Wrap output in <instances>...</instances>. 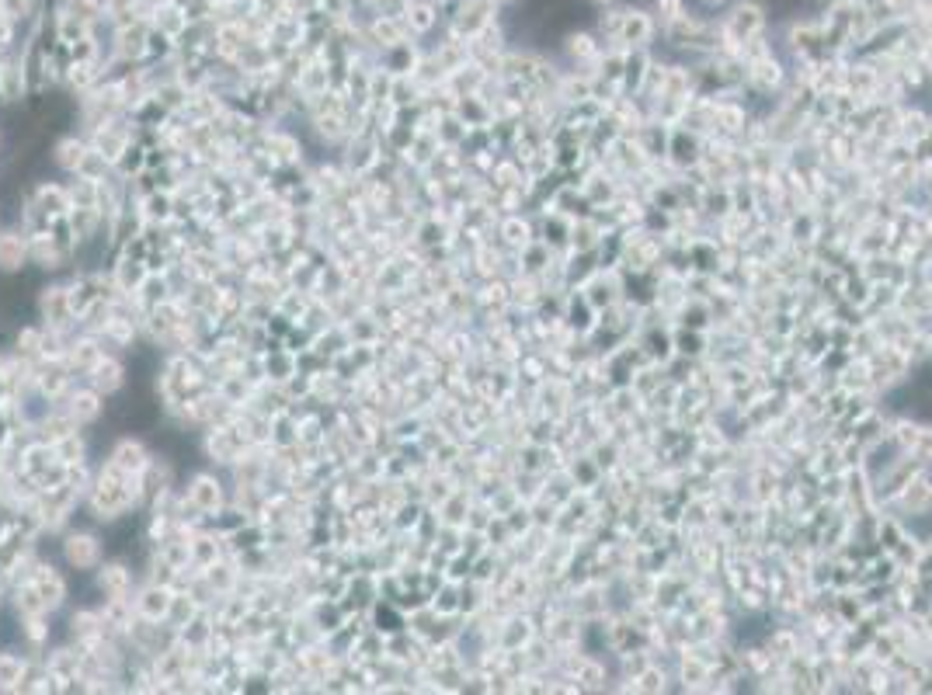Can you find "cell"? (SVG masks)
Wrapping results in <instances>:
<instances>
[{"instance_id":"6da1fadb","label":"cell","mask_w":932,"mask_h":695,"mask_svg":"<svg viewBox=\"0 0 932 695\" xmlns=\"http://www.w3.org/2000/svg\"><path fill=\"white\" fill-rule=\"evenodd\" d=\"M181 497H185V508H181V525H199V522H213L223 508L230 504V487L223 484L220 473L213 470H199L185 480L181 487Z\"/></svg>"},{"instance_id":"7a4b0ae2","label":"cell","mask_w":932,"mask_h":695,"mask_svg":"<svg viewBox=\"0 0 932 695\" xmlns=\"http://www.w3.org/2000/svg\"><path fill=\"white\" fill-rule=\"evenodd\" d=\"M60 556L74 574H94L105 560V539L94 529H67L60 536Z\"/></svg>"},{"instance_id":"3957f363","label":"cell","mask_w":932,"mask_h":695,"mask_svg":"<svg viewBox=\"0 0 932 695\" xmlns=\"http://www.w3.org/2000/svg\"><path fill=\"white\" fill-rule=\"evenodd\" d=\"M35 306H39L42 324L53 327V331H67V334L80 331V327H77V313H74V306H70V285L67 282L42 285Z\"/></svg>"},{"instance_id":"277c9868","label":"cell","mask_w":932,"mask_h":695,"mask_svg":"<svg viewBox=\"0 0 932 695\" xmlns=\"http://www.w3.org/2000/svg\"><path fill=\"white\" fill-rule=\"evenodd\" d=\"M766 21H769V14L759 0H734V4L727 7L724 21H720V32H724L727 42H745V39H752V35H762Z\"/></svg>"},{"instance_id":"5b68a950","label":"cell","mask_w":932,"mask_h":695,"mask_svg":"<svg viewBox=\"0 0 932 695\" xmlns=\"http://www.w3.org/2000/svg\"><path fill=\"white\" fill-rule=\"evenodd\" d=\"M32 265V237L25 226L0 230V275H21Z\"/></svg>"},{"instance_id":"8992f818","label":"cell","mask_w":932,"mask_h":695,"mask_svg":"<svg viewBox=\"0 0 932 695\" xmlns=\"http://www.w3.org/2000/svg\"><path fill=\"white\" fill-rule=\"evenodd\" d=\"M74 372L67 369V362H46V358H39L35 362V393H39L46 404H60L63 397H67L70 390H74Z\"/></svg>"},{"instance_id":"52a82bcc","label":"cell","mask_w":932,"mask_h":695,"mask_svg":"<svg viewBox=\"0 0 932 695\" xmlns=\"http://www.w3.org/2000/svg\"><path fill=\"white\" fill-rule=\"evenodd\" d=\"M32 91V80L25 70V56L21 53H0V105H21Z\"/></svg>"},{"instance_id":"ba28073f","label":"cell","mask_w":932,"mask_h":695,"mask_svg":"<svg viewBox=\"0 0 932 695\" xmlns=\"http://www.w3.org/2000/svg\"><path fill=\"white\" fill-rule=\"evenodd\" d=\"M94 591H98L101 598H133V581H136V574H133V567H129L126 560H101V567L94 570Z\"/></svg>"},{"instance_id":"9c48e42d","label":"cell","mask_w":932,"mask_h":695,"mask_svg":"<svg viewBox=\"0 0 932 695\" xmlns=\"http://www.w3.org/2000/svg\"><path fill=\"white\" fill-rule=\"evenodd\" d=\"M32 584L39 588V595H42V602H46L49 612H60L63 605L70 602V581H67V574H63V570L56 567V563L42 560V556H39V563H35V570H32Z\"/></svg>"},{"instance_id":"30bf717a","label":"cell","mask_w":932,"mask_h":695,"mask_svg":"<svg viewBox=\"0 0 932 695\" xmlns=\"http://www.w3.org/2000/svg\"><path fill=\"white\" fill-rule=\"evenodd\" d=\"M171 602H174V588L171 584H157L147 581L133 591V609L140 619H150V623H167L171 616Z\"/></svg>"},{"instance_id":"8fae6325","label":"cell","mask_w":932,"mask_h":695,"mask_svg":"<svg viewBox=\"0 0 932 695\" xmlns=\"http://www.w3.org/2000/svg\"><path fill=\"white\" fill-rule=\"evenodd\" d=\"M84 383L94 386V390H98L105 400L115 397V393H122V390H126V383H129L126 362H122V358L115 355V351H105V355H101V362L94 365V369L84 376Z\"/></svg>"},{"instance_id":"7c38bea8","label":"cell","mask_w":932,"mask_h":695,"mask_svg":"<svg viewBox=\"0 0 932 695\" xmlns=\"http://www.w3.org/2000/svg\"><path fill=\"white\" fill-rule=\"evenodd\" d=\"M60 407L67 411L74 421L80 424V428H87V424H98L101 421V414H105V397H101L94 386H87V383H74V390L67 393V397L60 400Z\"/></svg>"},{"instance_id":"4fadbf2b","label":"cell","mask_w":932,"mask_h":695,"mask_svg":"<svg viewBox=\"0 0 932 695\" xmlns=\"http://www.w3.org/2000/svg\"><path fill=\"white\" fill-rule=\"evenodd\" d=\"M150 459H154V452H150V445L143 442V438L122 435V438H115V445L108 449L105 463H112L115 470H122V473H143L150 466Z\"/></svg>"},{"instance_id":"5bb4252c","label":"cell","mask_w":932,"mask_h":695,"mask_svg":"<svg viewBox=\"0 0 932 695\" xmlns=\"http://www.w3.org/2000/svg\"><path fill=\"white\" fill-rule=\"evenodd\" d=\"M32 206L42 212V216L53 223V219H67L70 212H74V202H70V192H67V181H39V185L32 188Z\"/></svg>"},{"instance_id":"9a60e30c","label":"cell","mask_w":932,"mask_h":695,"mask_svg":"<svg viewBox=\"0 0 932 695\" xmlns=\"http://www.w3.org/2000/svg\"><path fill=\"white\" fill-rule=\"evenodd\" d=\"M105 351L108 348H105V341H101L98 334L77 331V338H70L63 362H67V369L74 372V376H87V372H91L94 365L101 362V355H105Z\"/></svg>"},{"instance_id":"2e32d148","label":"cell","mask_w":932,"mask_h":695,"mask_svg":"<svg viewBox=\"0 0 932 695\" xmlns=\"http://www.w3.org/2000/svg\"><path fill=\"white\" fill-rule=\"evenodd\" d=\"M654 32H658V21H654L651 11H644V7H626L616 39H620L626 49H644L647 42L654 39Z\"/></svg>"},{"instance_id":"e0dca14e","label":"cell","mask_w":932,"mask_h":695,"mask_svg":"<svg viewBox=\"0 0 932 695\" xmlns=\"http://www.w3.org/2000/svg\"><path fill=\"white\" fill-rule=\"evenodd\" d=\"M87 150H91V143H87V136H77V133H67L60 136L53 146H49V160H53V167L60 174H77L80 164H84Z\"/></svg>"},{"instance_id":"ac0fdd59","label":"cell","mask_w":932,"mask_h":695,"mask_svg":"<svg viewBox=\"0 0 932 695\" xmlns=\"http://www.w3.org/2000/svg\"><path fill=\"white\" fill-rule=\"evenodd\" d=\"M380 167V153H376V139L366 133H355L345 143V171L355 178H369V171Z\"/></svg>"},{"instance_id":"d6986e66","label":"cell","mask_w":932,"mask_h":695,"mask_svg":"<svg viewBox=\"0 0 932 695\" xmlns=\"http://www.w3.org/2000/svg\"><path fill=\"white\" fill-rule=\"evenodd\" d=\"M188 550H192V570H206L213 567L220 556H227V536H220V532H209V529H199L195 525L192 529V539H188Z\"/></svg>"},{"instance_id":"ffe728a7","label":"cell","mask_w":932,"mask_h":695,"mask_svg":"<svg viewBox=\"0 0 932 695\" xmlns=\"http://www.w3.org/2000/svg\"><path fill=\"white\" fill-rule=\"evenodd\" d=\"M67 640L77 643V647H91V643L105 640V623H101V612L98 609H87V605H80V609L70 612Z\"/></svg>"},{"instance_id":"44dd1931","label":"cell","mask_w":932,"mask_h":695,"mask_svg":"<svg viewBox=\"0 0 932 695\" xmlns=\"http://www.w3.org/2000/svg\"><path fill=\"white\" fill-rule=\"evenodd\" d=\"M265 153L275 160V167H296L303 164V143L300 136L286 133V129H272V133H261Z\"/></svg>"},{"instance_id":"7402d4cb","label":"cell","mask_w":932,"mask_h":695,"mask_svg":"<svg viewBox=\"0 0 932 695\" xmlns=\"http://www.w3.org/2000/svg\"><path fill=\"white\" fill-rule=\"evenodd\" d=\"M18 636L25 647L42 650L53 640V612H35V616H18Z\"/></svg>"},{"instance_id":"603a6c76","label":"cell","mask_w":932,"mask_h":695,"mask_svg":"<svg viewBox=\"0 0 932 695\" xmlns=\"http://www.w3.org/2000/svg\"><path fill=\"white\" fill-rule=\"evenodd\" d=\"M53 449H56V459H60L63 466L91 463V445H87L84 431H74V435H67L63 442H56Z\"/></svg>"},{"instance_id":"cb8c5ba5","label":"cell","mask_w":932,"mask_h":695,"mask_svg":"<svg viewBox=\"0 0 932 695\" xmlns=\"http://www.w3.org/2000/svg\"><path fill=\"white\" fill-rule=\"evenodd\" d=\"M98 188H101V181H91V178H84V174H70L67 192H70L74 209H98Z\"/></svg>"},{"instance_id":"d4e9b609","label":"cell","mask_w":932,"mask_h":695,"mask_svg":"<svg viewBox=\"0 0 932 695\" xmlns=\"http://www.w3.org/2000/svg\"><path fill=\"white\" fill-rule=\"evenodd\" d=\"M60 14H70V18L84 21V25H98L101 18H108L105 11V0H63L60 4Z\"/></svg>"},{"instance_id":"484cf974","label":"cell","mask_w":932,"mask_h":695,"mask_svg":"<svg viewBox=\"0 0 932 695\" xmlns=\"http://www.w3.org/2000/svg\"><path fill=\"white\" fill-rule=\"evenodd\" d=\"M28 668V657L11 654V650H0V692H14Z\"/></svg>"},{"instance_id":"4316f807","label":"cell","mask_w":932,"mask_h":695,"mask_svg":"<svg viewBox=\"0 0 932 695\" xmlns=\"http://www.w3.org/2000/svg\"><path fill=\"white\" fill-rule=\"evenodd\" d=\"M42 331H46V327H35V324L21 327V331L14 334V355L35 362V358H39V348H42Z\"/></svg>"},{"instance_id":"83f0119b","label":"cell","mask_w":932,"mask_h":695,"mask_svg":"<svg viewBox=\"0 0 932 695\" xmlns=\"http://www.w3.org/2000/svg\"><path fill=\"white\" fill-rule=\"evenodd\" d=\"M567 53H571L574 60H595V56H599V39L588 32H571L567 35Z\"/></svg>"},{"instance_id":"f1b7e54d","label":"cell","mask_w":932,"mask_h":695,"mask_svg":"<svg viewBox=\"0 0 932 695\" xmlns=\"http://www.w3.org/2000/svg\"><path fill=\"white\" fill-rule=\"evenodd\" d=\"M686 11H689L686 0H651V14H654V21H658L661 28L675 25V21H679Z\"/></svg>"},{"instance_id":"f546056e","label":"cell","mask_w":932,"mask_h":695,"mask_svg":"<svg viewBox=\"0 0 932 695\" xmlns=\"http://www.w3.org/2000/svg\"><path fill=\"white\" fill-rule=\"evenodd\" d=\"M929 497H932V484H929V480H915V484H908V490H905V504H908V508H915V511L926 508Z\"/></svg>"},{"instance_id":"4dcf8cb0","label":"cell","mask_w":932,"mask_h":695,"mask_svg":"<svg viewBox=\"0 0 932 695\" xmlns=\"http://www.w3.org/2000/svg\"><path fill=\"white\" fill-rule=\"evenodd\" d=\"M912 452L915 456L922 459V463H932V431L926 428V431H919L915 435V442H912Z\"/></svg>"},{"instance_id":"1f68e13d","label":"cell","mask_w":932,"mask_h":695,"mask_svg":"<svg viewBox=\"0 0 932 695\" xmlns=\"http://www.w3.org/2000/svg\"><path fill=\"white\" fill-rule=\"evenodd\" d=\"M585 4H592V7H609L613 0H585Z\"/></svg>"},{"instance_id":"d6a6232c","label":"cell","mask_w":932,"mask_h":695,"mask_svg":"<svg viewBox=\"0 0 932 695\" xmlns=\"http://www.w3.org/2000/svg\"><path fill=\"white\" fill-rule=\"evenodd\" d=\"M494 4H498V7H512L515 0H494Z\"/></svg>"},{"instance_id":"836d02e7","label":"cell","mask_w":932,"mask_h":695,"mask_svg":"<svg viewBox=\"0 0 932 695\" xmlns=\"http://www.w3.org/2000/svg\"><path fill=\"white\" fill-rule=\"evenodd\" d=\"M0 230H4V206H0Z\"/></svg>"},{"instance_id":"e575fe53","label":"cell","mask_w":932,"mask_h":695,"mask_svg":"<svg viewBox=\"0 0 932 695\" xmlns=\"http://www.w3.org/2000/svg\"><path fill=\"white\" fill-rule=\"evenodd\" d=\"M0 143H4V136H0Z\"/></svg>"}]
</instances>
